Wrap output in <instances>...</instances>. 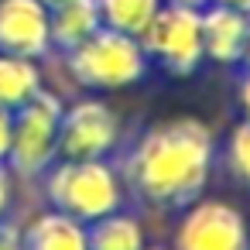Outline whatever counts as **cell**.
Masks as SVG:
<instances>
[{
    "label": "cell",
    "instance_id": "cell-1",
    "mask_svg": "<svg viewBox=\"0 0 250 250\" xmlns=\"http://www.w3.org/2000/svg\"><path fill=\"white\" fill-rule=\"evenodd\" d=\"M216 165V137L199 117H168L151 124L124 158V185L158 206L185 209L209 185Z\"/></svg>",
    "mask_w": 250,
    "mask_h": 250
},
{
    "label": "cell",
    "instance_id": "cell-2",
    "mask_svg": "<svg viewBox=\"0 0 250 250\" xmlns=\"http://www.w3.org/2000/svg\"><path fill=\"white\" fill-rule=\"evenodd\" d=\"M42 182L48 206L86 226L124 206V178L110 158H93V161L59 158L42 175Z\"/></svg>",
    "mask_w": 250,
    "mask_h": 250
},
{
    "label": "cell",
    "instance_id": "cell-3",
    "mask_svg": "<svg viewBox=\"0 0 250 250\" xmlns=\"http://www.w3.org/2000/svg\"><path fill=\"white\" fill-rule=\"evenodd\" d=\"M65 59V72L76 86L89 89V93H113V89H130L137 86L151 62L141 48V42L134 35L113 31V28H100L93 31L83 45H76L72 52L62 55Z\"/></svg>",
    "mask_w": 250,
    "mask_h": 250
},
{
    "label": "cell",
    "instance_id": "cell-4",
    "mask_svg": "<svg viewBox=\"0 0 250 250\" xmlns=\"http://www.w3.org/2000/svg\"><path fill=\"white\" fill-rule=\"evenodd\" d=\"M151 65H158L171 79H188L206 62L202 55V24L199 7L192 4H161L151 24L137 35Z\"/></svg>",
    "mask_w": 250,
    "mask_h": 250
},
{
    "label": "cell",
    "instance_id": "cell-5",
    "mask_svg": "<svg viewBox=\"0 0 250 250\" xmlns=\"http://www.w3.org/2000/svg\"><path fill=\"white\" fill-rule=\"evenodd\" d=\"M62 96L42 89L24 106L14 110V134L7 165L18 178H42L59 161V120H62Z\"/></svg>",
    "mask_w": 250,
    "mask_h": 250
},
{
    "label": "cell",
    "instance_id": "cell-6",
    "mask_svg": "<svg viewBox=\"0 0 250 250\" xmlns=\"http://www.w3.org/2000/svg\"><path fill=\"white\" fill-rule=\"evenodd\" d=\"M168 250H250V223L233 202L199 195L182 209Z\"/></svg>",
    "mask_w": 250,
    "mask_h": 250
},
{
    "label": "cell",
    "instance_id": "cell-7",
    "mask_svg": "<svg viewBox=\"0 0 250 250\" xmlns=\"http://www.w3.org/2000/svg\"><path fill=\"white\" fill-rule=\"evenodd\" d=\"M120 147V117L100 96H83L62 106L59 120V158L65 161H93L113 158Z\"/></svg>",
    "mask_w": 250,
    "mask_h": 250
},
{
    "label": "cell",
    "instance_id": "cell-8",
    "mask_svg": "<svg viewBox=\"0 0 250 250\" xmlns=\"http://www.w3.org/2000/svg\"><path fill=\"white\" fill-rule=\"evenodd\" d=\"M0 52L38 62L52 55L48 7L42 0H0Z\"/></svg>",
    "mask_w": 250,
    "mask_h": 250
},
{
    "label": "cell",
    "instance_id": "cell-9",
    "mask_svg": "<svg viewBox=\"0 0 250 250\" xmlns=\"http://www.w3.org/2000/svg\"><path fill=\"white\" fill-rule=\"evenodd\" d=\"M199 24H202V55L212 65H226V69L243 65L250 42V14L223 4H202Z\"/></svg>",
    "mask_w": 250,
    "mask_h": 250
},
{
    "label": "cell",
    "instance_id": "cell-10",
    "mask_svg": "<svg viewBox=\"0 0 250 250\" xmlns=\"http://www.w3.org/2000/svg\"><path fill=\"white\" fill-rule=\"evenodd\" d=\"M21 250H89L86 223L48 206L28 226H21Z\"/></svg>",
    "mask_w": 250,
    "mask_h": 250
},
{
    "label": "cell",
    "instance_id": "cell-11",
    "mask_svg": "<svg viewBox=\"0 0 250 250\" xmlns=\"http://www.w3.org/2000/svg\"><path fill=\"white\" fill-rule=\"evenodd\" d=\"M48 28H52V52L65 55L76 45H83L93 31L103 28L96 0H65L48 7Z\"/></svg>",
    "mask_w": 250,
    "mask_h": 250
},
{
    "label": "cell",
    "instance_id": "cell-12",
    "mask_svg": "<svg viewBox=\"0 0 250 250\" xmlns=\"http://www.w3.org/2000/svg\"><path fill=\"white\" fill-rule=\"evenodd\" d=\"M42 89H45V72L38 59L0 52V106L18 110Z\"/></svg>",
    "mask_w": 250,
    "mask_h": 250
},
{
    "label": "cell",
    "instance_id": "cell-13",
    "mask_svg": "<svg viewBox=\"0 0 250 250\" xmlns=\"http://www.w3.org/2000/svg\"><path fill=\"white\" fill-rule=\"evenodd\" d=\"M86 236H89V250H144L147 247L144 223L134 212H124V206L93 219L86 226Z\"/></svg>",
    "mask_w": 250,
    "mask_h": 250
},
{
    "label": "cell",
    "instance_id": "cell-14",
    "mask_svg": "<svg viewBox=\"0 0 250 250\" xmlns=\"http://www.w3.org/2000/svg\"><path fill=\"white\" fill-rule=\"evenodd\" d=\"M161 4L165 0H96L103 28L134 35V38L151 24V18L161 11Z\"/></svg>",
    "mask_w": 250,
    "mask_h": 250
},
{
    "label": "cell",
    "instance_id": "cell-15",
    "mask_svg": "<svg viewBox=\"0 0 250 250\" xmlns=\"http://www.w3.org/2000/svg\"><path fill=\"white\" fill-rule=\"evenodd\" d=\"M223 161H226V171L233 175V182H240V185L250 188V120H240L226 134Z\"/></svg>",
    "mask_w": 250,
    "mask_h": 250
},
{
    "label": "cell",
    "instance_id": "cell-16",
    "mask_svg": "<svg viewBox=\"0 0 250 250\" xmlns=\"http://www.w3.org/2000/svg\"><path fill=\"white\" fill-rule=\"evenodd\" d=\"M14 199H18V175L11 171L7 161H0V223L11 219V212H14Z\"/></svg>",
    "mask_w": 250,
    "mask_h": 250
},
{
    "label": "cell",
    "instance_id": "cell-17",
    "mask_svg": "<svg viewBox=\"0 0 250 250\" xmlns=\"http://www.w3.org/2000/svg\"><path fill=\"white\" fill-rule=\"evenodd\" d=\"M11 134H14V110L0 106V161H7V151H11Z\"/></svg>",
    "mask_w": 250,
    "mask_h": 250
},
{
    "label": "cell",
    "instance_id": "cell-18",
    "mask_svg": "<svg viewBox=\"0 0 250 250\" xmlns=\"http://www.w3.org/2000/svg\"><path fill=\"white\" fill-rule=\"evenodd\" d=\"M240 83H236V103H240V113L243 120H250V65H240Z\"/></svg>",
    "mask_w": 250,
    "mask_h": 250
},
{
    "label": "cell",
    "instance_id": "cell-19",
    "mask_svg": "<svg viewBox=\"0 0 250 250\" xmlns=\"http://www.w3.org/2000/svg\"><path fill=\"white\" fill-rule=\"evenodd\" d=\"M0 250H21V226L11 219L0 223Z\"/></svg>",
    "mask_w": 250,
    "mask_h": 250
},
{
    "label": "cell",
    "instance_id": "cell-20",
    "mask_svg": "<svg viewBox=\"0 0 250 250\" xmlns=\"http://www.w3.org/2000/svg\"><path fill=\"white\" fill-rule=\"evenodd\" d=\"M206 4H223V7H233V11L250 14V0H206Z\"/></svg>",
    "mask_w": 250,
    "mask_h": 250
},
{
    "label": "cell",
    "instance_id": "cell-21",
    "mask_svg": "<svg viewBox=\"0 0 250 250\" xmlns=\"http://www.w3.org/2000/svg\"><path fill=\"white\" fill-rule=\"evenodd\" d=\"M168 4H192V7H202L206 0H168Z\"/></svg>",
    "mask_w": 250,
    "mask_h": 250
},
{
    "label": "cell",
    "instance_id": "cell-22",
    "mask_svg": "<svg viewBox=\"0 0 250 250\" xmlns=\"http://www.w3.org/2000/svg\"><path fill=\"white\" fill-rule=\"evenodd\" d=\"M45 7H55V4H65V0H42Z\"/></svg>",
    "mask_w": 250,
    "mask_h": 250
},
{
    "label": "cell",
    "instance_id": "cell-23",
    "mask_svg": "<svg viewBox=\"0 0 250 250\" xmlns=\"http://www.w3.org/2000/svg\"><path fill=\"white\" fill-rule=\"evenodd\" d=\"M243 65H250V42H247V59H243Z\"/></svg>",
    "mask_w": 250,
    "mask_h": 250
},
{
    "label": "cell",
    "instance_id": "cell-24",
    "mask_svg": "<svg viewBox=\"0 0 250 250\" xmlns=\"http://www.w3.org/2000/svg\"><path fill=\"white\" fill-rule=\"evenodd\" d=\"M144 250H168V247H144Z\"/></svg>",
    "mask_w": 250,
    "mask_h": 250
}]
</instances>
